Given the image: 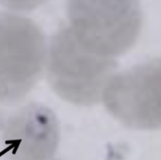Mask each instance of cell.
Listing matches in <instances>:
<instances>
[{
	"mask_svg": "<svg viewBox=\"0 0 161 160\" xmlns=\"http://www.w3.org/2000/svg\"><path fill=\"white\" fill-rule=\"evenodd\" d=\"M59 142V122L47 106L0 107V160H52Z\"/></svg>",
	"mask_w": 161,
	"mask_h": 160,
	"instance_id": "277c9868",
	"label": "cell"
},
{
	"mask_svg": "<svg viewBox=\"0 0 161 160\" xmlns=\"http://www.w3.org/2000/svg\"><path fill=\"white\" fill-rule=\"evenodd\" d=\"M102 100L107 110L127 127L161 129V58L112 76Z\"/></svg>",
	"mask_w": 161,
	"mask_h": 160,
	"instance_id": "5b68a950",
	"label": "cell"
},
{
	"mask_svg": "<svg viewBox=\"0 0 161 160\" xmlns=\"http://www.w3.org/2000/svg\"><path fill=\"white\" fill-rule=\"evenodd\" d=\"M45 0H0V5L8 11L15 13L30 12L44 3Z\"/></svg>",
	"mask_w": 161,
	"mask_h": 160,
	"instance_id": "8992f818",
	"label": "cell"
},
{
	"mask_svg": "<svg viewBox=\"0 0 161 160\" xmlns=\"http://www.w3.org/2000/svg\"><path fill=\"white\" fill-rule=\"evenodd\" d=\"M116 66L114 58L83 47L67 25L58 28L47 43V82L58 97L75 106L98 104Z\"/></svg>",
	"mask_w": 161,
	"mask_h": 160,
	"instance_id": "6da1fadb",
	"label": "cell"
},
{
	"mask_svg": "<svg viewBox=\"0 0 161 160\" xmlns=\"http://www.w3.org/2000/svg\"><path fill=\"white\" fill-rule=\"evenodd\" d=\"M47 41L24 14L0 12V107L24 102L44 74Z\"/></svg>",
	"mask_w": 161,
	"mask_h": 160,
	"instance_id": "7a4b0ae2",
	"label": "cell"
},
{
	"mask_svg": "<svg viewBox=\"0 0 161 160\" xmlns=\"http://www.w3.org/2000/svg\"><path fill=\"white\" fill-rule=\"evenodd\" d=\"M67 26L87 50L111 58L138 41L142 12L138 0H67Z\"/></svg>",
	"mask_w": 161,
	"mask_h": 160,
	"instance_id": "3957f363",
	"label": "cell"
},
{
	"mask_svg": "<svg viewBox=\"0 0 161 160\" xmlns=\"http://www.w3.org/2000/svg\"><path fill=\"white\" fill-rule=\"evenodd\" d=\"M52 160H59V159H55V158H54V159H52Z\"/></svg>",
	"mask_w": 161,
	"mask_h": 160,
	"instance_id": "52a82bcc",
	"label": "cell"
}]
</instances>
